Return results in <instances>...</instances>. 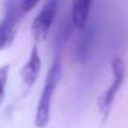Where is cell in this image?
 <instances>
[{"mask_svg":"<svg viewBox=\"0 0 128 128\" xmlns=\"http://www.w3.org/2000/svg\"><path fill=\"white\" fill-rule=\"evenodd\" d=\"M42 72V58H40V52L37 46L34 44L32 47L30 52H29L28 61L25 62L22 70H21V77H22V83L26 88H32L34 83L37 81Z\"/></svg>","mask_w":128,"mask_h":128,"instance_id":"6","label":"cell"},{"mask_svg":"<svg viewBox=\"0 0 128 128\" xmlns=\"http://www.w3.org/2000/svg\"><path fill=\"white\" fill-rule=\"evenodd\" d=\"M40 0H21V11L22 14H28L39 4Z\"/></svg>","mask_w":128,"mask_h":128,"instance_id":"9","label":"cell"},{"mask_svg":"<svg viewBox=\"0 0 128 128\" xmlns=\"http://www.w3.org/2000/svg\"><path fill=\"white\" fill-rule=\"evenodd\" d=\"M8 73H10V65L8 64L0 66V108H2L4 95H6V87H7V81H8Z\"/></svg>","mask_w":128,"mask_h":128,"instance_id":"8","label":"cell"},{"mask_svg":"<svg viewBox=\"0 0 128 128\" xmlns=\"http://www.w3.org/2000/svg\"><path fill=\"white\" fill-rule=\"evenodd\" d=\"M95 0H72V10H70V22L72 26L78 30L87 25L90 21Z\"/></svg>","mask_w":128,"mask_h":128,"instance_id":"7","label":"cell"},{"mask_svg":"<svg viewBox=\"0 0 128 128\" xmlns=\"http://www.w3.org/2000/svg\"><path fill=\"white\" fill-rule=\"evenodd\" d=\"M21 17V0H6L4 15L0 20V52L12 43Z\"/></svg>","mask_w":128,"mask_h":128,"instance_id":"3","label":"cell"},{"mask_svg":"<svg viewBox=\"0 0 128 128\" xmlns=\"http://www.w3.org/2000/svg\"><path fill=\"white\" fill-rule=\"evenodd\" d=\"M124 80H125V62L120 56H114L113 61H112V81L98 99V109H99L103 120H106L110 116L113 103L116 100L117 94H118Z\"/></svg>","mask_w":128,"mask_h":128,"instance_id":"2","label":"cell"},{"mask_svg":"<svg viewBox=\"0 0 128 128\" xmlns=\"http://www.w3.org/2000/svg\"><path fill=\"white\" fill-rule=\"evenodd\" d=\"M61 76H62V61H61V55L56 54L47 72L44 86H43L42 94H40L39 102H37L36 114H34V125L37 128H44L50 121L51 103H52L54 94H55L56 88L59 86Z\"/></svg>","mask_w":128,"mask_h":128,"instance_id":"1","label":"cell"},{"mask_svg":"<svg viewBox=\"0 0 128 128\" xmlns=\"http://www.w3.org/2000/svg\"><path fill=\"white\" fill-rule=\"evenodd\" d=\"M59 3L61 0H47L37 12L36 18L32 22V34L36 42L44 40L51 32L59 10Z\"/></svg>","mask_w":128,"mask_h":128,"instance_id":"4","label":"cell"},{"mask_svg":"<svg viewBox=\"0 0 128 128\" xmlns=\"http://www.w3.org/2000/svg\"><path fill=\"white\" fill-rule=\"evenodd\" d=\"M96 39V25L94 22H87V25L80 30V36L76 43L74 59L77 62H86L90 55L92 46Z\"/></svg>","mask_w":128,"mask_h":128,"instance_id":"5","label":"cell"}]
</instances>
